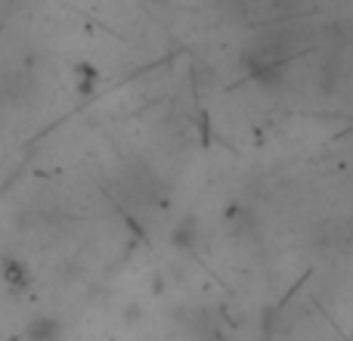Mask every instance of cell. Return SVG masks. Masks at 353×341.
Returning <instances> with one entry per match:
<instances>
[{
    "instance_id": "2",
    "label": "cell",
    "mask_w": 353,
    "mask_h": 341,
    "mask_svg": "<svg viewBox=\"0 0 353 341\" xmlns=\"http://www.w3.org/2000/svg\"><path fill=\"white\" fill-rule=\"evenodd\" d=\"M62 335V326L53 317H34L28 326V338L31 341H56Z\"/></svg>"
},
{
    "instance_id": "1",
    "label": "cell",
    "mask_w": 353,
    "mask_h": 341,
    "mask_svg": "<svg viewBox=\"0 0 353 341\" xmlns=\"http://www.w3.org/2000/svg\"><path fill=\"white\" fill-rule=\"evenodd\" d=\"M313 41H316V35H313L310 25H294V22L273 25V28L261 31L245 47L242 66L257 78H267V75L285 68L292 59H298L301 53H307L313 47Z\"/></svg>"
}]
</instances>
